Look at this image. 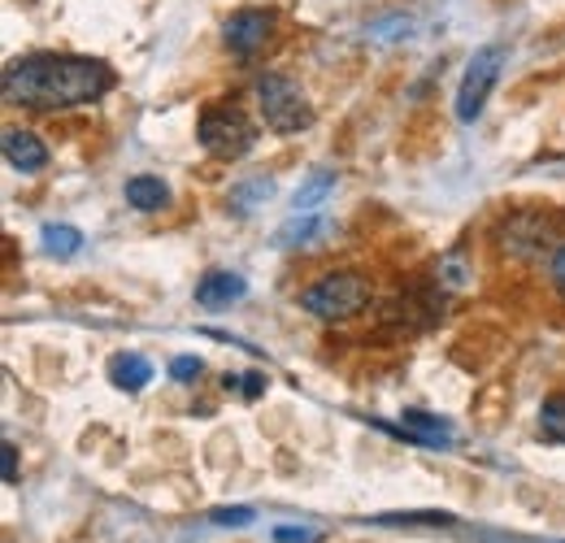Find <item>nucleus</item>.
Instances as JSON below:
<instances>
[{
	"mask_svg": "<svg viewBox=\"0 0 565 543\" xmlns=\"http://www.w3.org/2000/svg\"><path fill=\"white\" fill-rule=\"evenodd\" d=\"M4 105L13 109H74V105H96L100 96L114 92V70L92 57L71 53H31L4 70L0 78Z\"/></svg>",
	"mask_w": 565,
	"mask_h": 543,
	"instance_id": "1",
	"label": "nucleus"
},
{
	"mask_svg": "<svg viewBox=\"0 0 565 543\" xmlns=\"http://www.w3.org/2000/svg\"><path fill=\"white\" fill-rule=\"evenodd\" d=\"M370 305V283L353 270H335L300 291V309L322 322H349Z\"/></svg>",
	"mask_w": 565,
	"mask_h": 543,
	"instance_id": "2",
	"label": "nucleus"
},
{
	"mask_svg": "<svg viewBox=\"0 0 565 543\" xmlns=\"http://www.w3.org/2000/svg\"><path fill=\"white\" fill-rule=\"evenodd\" d=\"M495 244L513 262H540L544 253L553 257V248H557V217L544 213V209H518V213H509L500 222Z\"/></svg>",
	"mask_w": 565,
	"mask_h": 543,
	"instance_id": "3",
	"label": "nucleus"
},
{
	"mask_svg": "<svg viewBox=\"0 0 565 543\" xmlns=\"http://www.w3.org/2000/svg\"><path fill=\"white\" fill-rule=\"evenodd\" d=\"M257 109H262V123L275 131V136H296L313 123V105L305 100V92L287 78V74H262L257 78Z\"/></svg>",
	"mask_w": 565,
	"mask_h": 543,
	"instance_id": "4",
	"label": "nucleus"
},
{
	"mask_svg": "<svg viewBox=\"0 0 565 543\" xmlns=\"http://www.w3.org/2000/svg\"><path fill=\"white\" fill-rule=\"evenodd\" d=\"M196 136H201V143H205L210 157H217V161H239V157L253 152L257 127H253L239 109H231V105H210V109L201 114Z\"/></svg>",
	"mask_w": 565,
	"mask_h": 543,
	"instance_id": "5",
	"label": "nucleus"
},
{
	"mask_svg": "<svg viewBox=\"0 0 565 543\" xmlns=\"http://www.w3.org/2000/svg\"><path fill=\"white\" fill-rule=\"evenodd\" d=\"M504 62H509V49H504V44H483V49L470 57V66L461 74V87H457V118H461V123H475V118L483 114L492 87L500 83Z\"/></svg>",
	"mask_w": 565,
	"mask_h": 543,
	"instance_id": "6",
	"label": "nucleus"
},
{
	"mask_svg": "<svg viewBox=\"0 0 565 543\" xmlns=\"http://www.w3.org/2000/svg\"><path fill=\"white\" fill-rule=\"evenodd\" d=\"M270 35H275V13L270 9H235L222 26V44L239 62H253L270 44Z\"/></svg>",
	"mask_w": 565,
	"mask_h": 543,
	"instance_id": "7",
	"label": "nucleus"
},
{
	"mask_svg": "<svg viewBox=\"0 0 565 543\" xmlns=\"http://www.w3.org/2000/svg\"><path fill=\"white\" fill-rule=\"evenodd\" d=\"M392 430L405 435L409 444H423V448H452V439H457V430L444 417H430L423 408H405Z\"/></svg>",
	"mask_w": 565,
	"mask_h": 543,
	"instance_id": "8",
	"label": "nucleus"
},
{
	"mask_svg": "<svg viewBox=\"0 0 565 543\" xmlns=\"http://www.w3.org/2000/svg\"><path fill=\"white\" fill-rule=\"evenodd\" d=\"M4 161L13 166V170H22V174H40L44 166H49V148H44V139L31 136V131H4Z\"/></svg>",
	"mask_w": 565,
	"mask_h": 543,
	"instance_id": "9",
	"label": "nucleus"
},
{
	"mask_svg": "<svg viewBox=\"0 0 565 543\" xmlns=\"http://www.w3.org/2000/svg\"><path fill=\"white\" fill-rule=\"evenodd\" d=\"M244 291H248V283H244L239 274L210 270L196 283V305H201V309H226V305L244 300Z\"/></svg>",
	"mask_w": 565,
	"mask_h": 543,
	"instance_id": "10",
	"label": "nucleus"
},
{
	"mask_svg": "<svg viewBox=\"0 0 565 543\" xmlns=\"http://www.w3.org/2000/svg\"><path fill=\"white\" fill-rule=\"evenodd\" d=\"M327 231H331V222H327L322 213H291L279 226L275 244H279V248H300V244H313V239L327 235Z\"/></svg>",
	"mask_w": 565,
	"mask_h": 543,
	"instance_id": "11",
	"label": "nucleus"
},
{
	"mask_svg": "<svg viewBox=\"0 0 565 543\" xmlns=\"http://www.w3.org/2000/svg\"><path fill=\"white\" fill-rule=\"evenodd\" d=\"M109 379L122 392H140L143 383H152V365H148V356H140V352H118L109 361Z\"/></svg>",
	"mask_w": 565,
	"mask_h": 543,
	"instance_id": "12",
	"label": "nucleus"
},
{
	"mask_svg": "<svg viewBox=\"0 0 565 543\" xmlns=\"http://www.w3.org/2000/svg\"><path fill=\"white\" fill-rule=\"evenodd\" d=\"M127 204L140 209V213H161L170 204V188L161 179H152V174H136L127 183Z\"/></svg>",
	"mask_w": 565,
	"mask_h": 543,
	"instance_id": "13",
	"label": "nucleus"
},
{
	"mask_svg": "<svg viewBox=\"0 0 565 543\" xmlns=\"http://www.w3.org/2000/svg\"><path fill=\"white\" fill-rule=\"evenodd\" d=\"M270 196H275V179L257 174V179H244L239 188H231V209L235 213H257Z\"/></svg>",
	"mask_w": 565,
	"mask_h": 543,
	"instance_id": "14",
	"label": "nucleus"
},
{
	"mask_svg": "<svg viewBox=\"0 0 565 543\" xmlns=\"http://www.w3.org/2000/svg\"><path fill=\"white\" fill-rule=\"evenodd\" d=\"M331 192H335V170H313V174H309V183L296 192L291 209H296V213H318V204L327 201Z\"/></svg>",
	"mask_w": 565,
	"mask_h": 543,
	"instance_id": "15",
	"label": "nucleus"
},
{
	"mask_svg": "<svg viewBox=\"0 0 565 543\" xmlns=\"http://www.w3.org/2000/svg\"><path fill=\"white\" fill-rule=\"evenodd\" d=\"M40 239H44V253H49V257H62V262L83 248V231H78V226H62V222H49V226L40 231Z\"/></svg>",
	"mask_w": 565,
	"mask_h": 543,
	"instance_id": "16",
	"label": "nucleus"
},
{
	"mask_svg": "<svg viewBox=\"0 0 565 543\" xmlns=\"http://www.w3.org/2000/svg\"><path fill=\"white\" fill-rule=\"evenodd\" d=\"M435 283H439V287H448V291H466V287L475 283V270H470V262H466V253H461V248H452L448 257H439Z\"/></svg>",
	"mask_w": 565,
	"mask_h": 543,
	"instance_id": "17",
	"label": "nucleus"
},
{
	"mask_svg": "<svg viewBox=\"0 0 565 543\" xmlns=\"http://www.w3.org/2000/svg\"><path fill=\"white\" fill-rule=\"evenodd\" d=\"M540 435H544L548 444H565V392L548 396V401L540 405Z\"/></svg>",
	"mask_w": 565,
	"mask_h": 543,
	"instance_id": "18",
	"label": "nucleus"
},
{
	"mask_svg": "<svg viewBox=\"0 0 565 543\" xmlns=\"http://www.w3.org/2000/svg\"><path fill=\"white\" fill-rule=\"evenodd\" d=\"M374 522L379 526H452L448 513H383Z\"/></svg>",
	"mask_w": 565,
	"mask_h": 543,
	"instance_id": "19",
	"label": "nucleus"
},
{
	"mask_svg": "<svg viewBox=\"0 0 565 543\" xmlns=\"http://www.w3.org/2000/svg\"><path fill=\"white\" fill-rule=\"evenodd\" d=\"M226 392H239L244 401H257L266 392V374H226Z\"/></svg>",
	"mask_w": 565,
	"mask_h": 543,
	"instance_id": "20",
	"label": "nucleus"
},
{
	"mask_svg": "<svg viewBox=\"0 0 565 543\" xmlns=\"http://www.w3.org/2000/svg\"><path fill=\"white\" fill-rule=\"evenodd\" d=\"M201 374H205V361L201 356H174L170 361V379L174 383H196Z\"/></svg>",
	"mask_w": 565,
	"mask_h": 543,
	"instance_id": "21",
	"label": "nucleus"
},
{
	"mask_svg": "<svg viewBox=\"0 0 565 543\" xmlns=\"http://www.w3.org/2000/svg\"><path fill=\"white\" fill-rule=\"evenodd\" d=\"M210 522L213 526H248L253 522V509H213Z\"/></svg>",
	"mask_w": 565,
	"mask_h": 543,
	"instance_id": "22",
	"label": "nucleus"
},
{
	"mask_svg": "<svg viewBox=\"0 0 565 543\" xmlns=\"http://www.w3.org/2000/svg\"><path fill=\"white\" fill-rule=\"evenodd\" d=\"M548 278H553V287L565 296V244H557L553 257H548Z\"/></svg>",
	"mask_w": 565,
	"mask_h": 543,
	"instance_id": "23",
	"label": "nucleus"
},
{
	"mask_svg": "<svg viewBox=\"0 0 565 543\" xmlns=\"http://www.w3.org/2000/svg\"><path fill=\"white\" fill-rule=\"evenodd\" d=\"M279 543H318V531H305V526H279L275 531Z\"/></svg>",
	"mask_w": 565,
	"mask_h": 543,
	"instance_id": "24",
	"label": "nucleus"
},
{
	"mask_svg": "<svg viewBox=\"0 0 565 543\" xmlns=\"http://www.w3.org/2000/svg\"><path fill=\"white\" fill-rule=\"evenodd\" d=\"M0 461H4V482H18V448L13 444L0 448Z\"/></svg>",
	"mask_w": 565,
	"mask_h": 543,
	"instance_id": "25",
	"label": "nucleus"
}]
</instances>
